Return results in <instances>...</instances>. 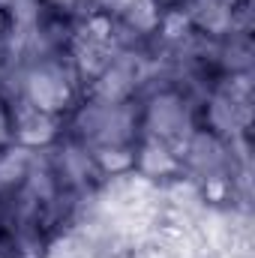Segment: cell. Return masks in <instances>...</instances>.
<instances>
[{"instance_id": "obj_1", "label": "cell", "mask_w": 255, "mask_h": 258, "mask_svg": "<svg viewBox=\"0 0 255 258\" xmlns=\"http://www.w3.org/2000/svg\"><path fill=\"white\" fill-rule=\"evenodd\" d=\"M15 102L63 120L81 102L78 99V72L69 63H63V57H36L18 81Z\"/></svg>"}, {"instance_id": "obj_2", "label": "cell", "mask_w": 255, "mask_h": 258, "mask_svg": "<svg viewBox=\"0 0 255 258\" xmlns=\"http://www.w3.org/2000/svg\"><path fill=\"white\" fill-rule=\"evenodd\" d=\"M12 150V99L0 96V153Z\"/></svg>"}, {"instance_id": "obj_3", "label": "cell", "mask_w": 255, "mask_h": 258, "mask_svg": "<svg viewBox=\"0 0 255 258\" xmlns=\"http://www.w3.org/2000/svg\"><path fill=\"white\" fill-rule=\"evenodd\" d=\"M132 3H135V0H96V9H99V12H105V15H111V18L117 21V18L126 12Z\"/></svg>"}, {"instance_id": "obj_4", "label": "cell", "mask_w": 255, "mask_h": 258, "mask_svg": "<svg viewBox=\"0 0 255 258\" xmlns=\"http://www.w3.org/2000/svg\"><path fill=\"white\" fill-rule=\"evenodd\" d=\"M165 12H174V9H189V3L192 0H156Z\"/></svg>"}]
</instances>
